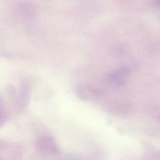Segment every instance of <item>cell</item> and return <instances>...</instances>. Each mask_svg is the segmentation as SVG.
Instances as JSON below:
<instances>
[{
    "label": "cell",
    "mask_w": 160,
    "mask_h": 160,
    "mask_svg": "<svg viewBox=\"0 0 160 160\" xmlns=\"http://www.w3.org/2000/svg\"><path fill=\"white\" fill-rule=\"evenodd\" d=\"M6 112L5 111V106L3 102L0 99V126L2 125L6 120Z\"/></svg>",
    "instance_id": "1"
}]
</instances>
